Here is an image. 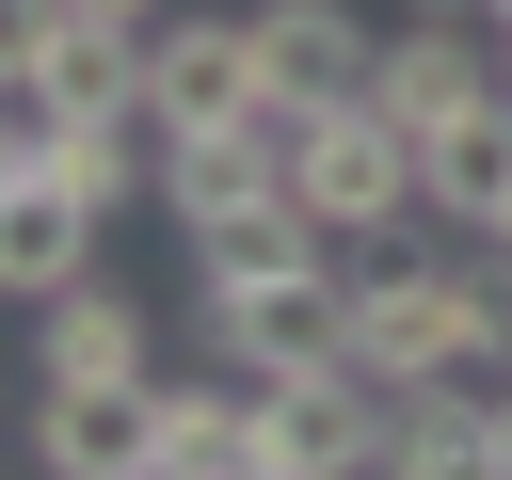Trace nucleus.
I'll use <instances>...</instances> for the list:
<instances>
[{"mask_svg":"<svg viewBox=\"0 0 512 480\" xmlns=\"http://www.w3.org/2000/svg\"><path fill=\"white\" fill-rule=\"evenodd\" d=\"M496 480H512V400H496Z\"/></svg>","mask_w":512,"mask_h":480,"instance_id":"aec40b11","label":"nucleus"},{"mask_svg":"<svg viewBox=\"0 0 512 480\" xmlns=\"http://www.w3.org/2000/svg\"><path fill=\"white\" fill-rule=\"evenodd\" d=\"M272 176H288V208L336 224V240L416 224V144H400L368 96H336V112H272Z\"/></svg>","mask_w":512,"mask_h":480,"instance_id":"f03ea898","label":"nucleus"},{"mask_svg":"<svg viewBox=\"0 0 512 480\" xmlns=\"http://www.w3.org/2000/svg\"><path fill=\"white\" fill-rule=\"evenodd\" d=\"M480 96H496V32H480V16H400V32H384V64H368V112H384L400 144L464 128Z\"/></svg>","mask_w":512,"mask_h":480,"instance_id":"423d86ee","label":"nucleus"},{"mask_svg":"<svg viewBox=\"0 0 512 480\" xmlns=\"http://www.w3.org/2000/svg\"><path fill=\"white\" fill-rule=\"evenodd\" d=\"M64 16H112V32H160L176 0H64Z\"/></svg>","mask_w":512,"mask_h":480,"instance_id":"6ab92c4d","label":"nucleus"},{"mask_svg":"<svg viewBox=\"0 0 512 480\" xmlns=\"http://www.w3.org/2000/svg\"><path fill=\"white\" fill-rule=\"evenodd\" d=\"M288 176H272V128H208V144H160V208H176V240H224L240 208H272Z\"/></svg>","mask_w":512,"mask_h":480,"instance_id":"4468645a","label":"nucleus"},{"mask_svg":"<svg viewBox=\"0 0 512 480\" xmlns=\"http://www.w3.org/2000/svg\"><path fill=\"white\" fill-rule=\"evenodd\" d=\"M512 352V256H368L352 272V368L400 400V384H448V368H496Z\"/></svg>","mask_w":512,"mask_h":480,"instance_id":"f257e3e1","label":"nucleus"},{"mask_svg":"<svg viewBox=\"0 0 512 480\" xmlns=\"http://www.w3.org/2000/svg\"><path fill=\"white\" fill-rule=\"evenodd\" d=\"M416 16H480V0H416Z\"/></svg>","mask_w":512,"mask_h":480,"instance_id":"412c9836","label":"nucleus"},{"mask_svg":"<svg viewBox=\"0 0 512 480\" xmlns=\"http://www.w3.org/2000/svg\"><path fill=\"white\" fill-rule=\"evenodd\" d=\"M496 96H512V32H496Z\"/></svg>","mask_w":512,"mask_h":480,"instance_id":"5701e85b","label":"nucleus"},{"mask_svg":"<svg viewBox=\"0 0 512 480\" xmlns=\"http://www.w3.org/2000/svg\"><path fill=\"white\" fill-rule=\"evenodd\" d=\"M416 208H432V224H464V240H496V224H512V96H480L464 128H432V144H416Z\"/></svg>","mask_w":512,"mask_h":480,"instance_id":"9d476101","label":"nucleus"},{"mask_svg":"<svg viewBox=\"0 0 512 480\" xmlns=\"http://www.w3.org/2000/svg\"><path fill=\"white\" fill-rule=\"evenodd\" d=\"M32 176H48V192H80V208L112 224L128 192H160V128H32Z\"/></svg>","mask_w":512,"mask_h":480,"instance_id":"dca6fc26","label":"nucleus"},{"mask_svg":"<svg viewBox=\"0 0 512 480\" xmlns=\"http://www.w3.org/2000/svg\"><path fill=\"white\" fill-rule=\"evenodd\" d=\"M32 96H48V128H144V32L64 16V48L32 64Z\"/></svg>","mask_w":512,"mask_h":480,"instance_id":"ddd939ff","label":"nucleus"},{"mask_svg":"<svg viewBox=\"0 0 512 480\" xmlns=\"http://www.w3.org/2000/svg\"><path fill=\"white\" fill-rule=\"evenodd\" d=\"M256 464H272V480H384V384H368L352 352L256 384Z\"/></svg>","mask_w":512,"mask_h":480,"instance_id":"20e7f679","label":"nucleus"},{"mask_svg":"<svg viewBox=\"0 0 512 480\" xmlns=\"http://www.w3.org/2000/svg\"><path fill=\"white\" fill-rule=\"evenodd\" d=\"M480 32H512V0H480Z\"/></svg>","mask_w":512,"mask_h":480,"instance_id":"4be33fe9","label":"nucleus"},{"mask_svg":"<svg viewBox=\"0 0 512 480\" xmlns=\"http://www.w3.org/2000/svg\"><path fill=\"white\" fill-rule=\"evenodd\" d=\"M48 48H64V0H0V80H32Z\"/></svg>","mask_w":512,"mask_h":480,"instance_id":"a211bd4d","label":"nucleus"},{"mask_svg":"<svg viewBox=\"0 0 512 480\" xmlns=\"http://www.w3.org/2000/svg\"><path fill=\"white\" fill-rule=\"evenodd\" d=\"M144 480H272L256 464V384L240 368H160L144 384Z\"/></svg>","mask_w":512,"mask_h":480,"instance_id":"0eeeda50","label":"nucleus"},{"mask_svg":"<svg viewBox=\"0 0 512 480\" xmlns=\"http://www.w3.org/2000/svg\"><path fill=\"white\" fill-rule=\"evenodd\" d=\"M32 384H160V320L80 272V288L32 304Z\"/></svg>","mask_w":512,"mask_h":480,"instance_id":"6e6552de","label":"nucleus"},{"mask_svg":"<svg viewBox=\"0 0 512 480\" xmlns=\"http://www.w3.org/2000/svg\"><path fill=\"white\" fill-rule=\"evenodd\" d=\"M192 272H208V288H272V272H336V224H304V208L272 192V208H240L224 240H192Z\"/></svg>","mask_w":512,"mask_h":480,"instance_id":"f3484780","label":"nucleus"},{"mask_svg":"<svg viewBox=\"0 0 512 480\" xmlns=\"http://www.w3.org/2000/svg\"><path fill=\"white\" fill-rule=\"evenodd\" d=\"M144 128L160 144H208V128H272V48H256V16H160L144 32Z\"/></svg>","mask_w":512,"mask_h":480,"instance_id":"7ed1b4c3","label":"nucleus"},{"mask_svg":"<svg viewBox=\"0 0 512 480\" xmlns=\"http://www.w3.org/2000/svg\"><path fill=\"white\" fill-rule=\"evenodd\" d=\"M496 256H512V224H496Z\"/></svg>","mask_w":512,"mask_h":480,"instance_id":"b1692460","label":"nucleus"},{"mask_svg":"<svg viewBox=\"0 0 512 480\" xmlns=\"http://www.w3.org/2000/svg\"><path fill=\"white\" fill-rule=\"evenodd\" d=\"M336 352H352V272L208 288V368H240V384H288V368H336Z\"/></svg>","mask_w":512,"mask_h":480,"instance_id":"39448f33","label":"nucleus"},{"mask_svg":"<svg viewBox=\"0 0 512 480\" xmlns=\"http://www.w3.org/2000/svg\"><path fill=\"white\" fill-rule=\"evenodd\" d=\"M80 272H96V208L48 192V176H16V192H0V288L48 304V288H80Z\"/></svg>","mask_w":512,"mask_h":480,"instance_id":"2eb2a0df","label":"nucleus"},{"mask_svg":"<svg viewBox=\"0 0 512 480\" xmlns=\"http://www.w3.org/2000/svg\"><path fill=\"white\" fill-rule=\"evenodd\" d=\"M384 480H496V400L448 368V384H400L384 400Z\"/></svg>","mask_w":512,"mask_h":480,"instance_id":"f8f14e48","label":"nucleus"},{"mask_svg":"<svg viewBox=\"0 0 512 480\" xmlns=\"http://www.w3.org/2000/svg\"><path fill=\"white\" fill-rule=\"evenodd\" d=\"M32 464L48 480H144V384H32Z\"/></svg>","mask_w":512,"mask_h":480,"instance_id":"9b49d317","label":"nucleus"},{"mask_svg":"<svg viewBox=\"0 0 512 480\" xmlns=\"http://www.w3.org/2000/svg\"><path fill=\"white\" fill-rule=\"evenodd\" d=\"M256 48H272V112H336V96H368L384 16H352V0H256Z\"/></svg>","mask_w":512,"mask_h":480,"instance_id":"1a4fd4ad","label":"nucleus"}]
</instances>
